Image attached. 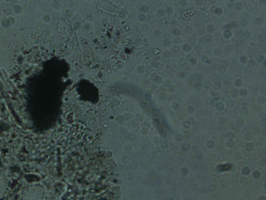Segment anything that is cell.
Listing matches in <instances>:
<instances>
[{
	"label": "cell",
	"instance_id": "1",
	"mask_svg": "<svg viewBox=\"0 0 266 200\" xmlns=\"http://www.w3.org/2000/svg\"><path fill=\"white\" fill-rule=\"evenodd\" d=\"M230 66V62L227 58L221 59L217 66V73L222 76L227 75L229 72Z\"/></svg>",
	"mask_w": 266,
	"mask_h": 200
},
{
	"label": "cell",
	"instance_id": "2",
	"mask_svg": "<svg viewBox=\"0 0 266 200\" xmlns=\"http://www.w3.org/2000/svg\"><path fill=\"white\" fill-rule=\"evenodd\" d=\"M163 86L170 93L175 94L177 92V86L170 78H164Z\"/></svg>",
	"mask_w": 266,
	"mask_h": 200
},
{
	"label": "cell",
	"instance_id": "3",
	"mask_svg": "<svg viewBox=\"0 0 266 200\" xmlns=\"http://www.w3.org/2000/svg\"><path fill=\"white\" fill-rule=\"evenodd\" d=\"M210 11L211 13L213 14L218 18H221L224 16L225 14V9L222 6L217 4H212V5L210 6Z\"/></svg>",
	"mask_w": 266,
	"mask_h": 200
},
{
	"label": "cell",
	"instance_id": "4",
	"mask_svg": "<svg viewBox=\"0 0 266 200\" xmlns=\"http://www.w3.org/2000/svg\"><path fill=\"white\" fill-rule=\"evenodd\" d=\"M214 41L213 35L205 33L204 35L200 36L197 39V43L202 45V46H205L208 44H210Z\"/></svg>",
	"mask_w": 266,
	"mask_h": 200
},
{
	"label": "cell",
	"instance_id": "5",
	"mask_svg": "<svg viewBox=\"0 0 266 200\" xmlns=\"http://www.w3.org/2000/svg\"><path fill=\"white\" fill-rule=\"evenodd\" d=\"M266 17L261 15H257L254 17L253 24L255 27L262 28L266 25Z\"/></svg>",
	"mask_w": 266,
	"mask_h": 200
},
{
	"label": "cell",
	"instance_id": "6",
	"mask_svg": "<svg viewBox=\"0 0 266 200\" xmlns=\"http://www.w3.org/2000/svg\"><path fill=\"white\" fill-rule=\"evenodd\" d=\"M211 54L216 59H221L224 54V48L221 46H215L211 50Z\"/></svg>",
	"mask_w": 266,
	"mask_h": 200
},
{
	"label": "cell",
	"instance_id": "7",
	"mask_svg": "<svg viewBox=\"0 0 266 200\" xmlns=\"http://www.w3.org/2000/svg\"><path fill=\"white\" fill-rule=\"evenodd\" d=\"M182 30L185 35L189 37H192L193 35L195 33V27L191 24H185L183 26Z\"/></svg>",
	"mask_w": 266,
	"mask_h": 200
},
{
	"label": "cell",
	"instance_id": "8",
	"mask_svg": "<svg viewBox=\"0 0 266 200\" xmlns=\"http://www.w3.org/2000/svg\"><path fill=\"white\" fill-rule=\"evenodd\" d=\"M221 36L224 40L230 41L233 38L234 33L233 30L226 28L222 30L221 32Z\"/></svg>",
	"mask_w": 266,
	"mask_h": 200
},
{
	"label": "cell",
	"instance_id": "9",
	"mask_svg": "<svg viewBox=\"0 0 266 200\" xmlns=\"http://www.w3.org/2000/svg\"><path fill=\"white\" fill-rule=\"evenodd\" d=\"M174 76L178 81H184L188 77V73L186 70L179 69L176 71Z\"/></svg>",
	"mask_w": 266,
	"mask_h": 200
},
{
	"label": "cell",
	"instance_id": "10",
	"mask_svg": "<svg viewBox=\"0 0 266 200\" xmlns=\"http://www.w3.org/2000/svg\"><path fill=\"white\" fill-rule=\"evenodd\" d=\"M181 51L185 54H190L193 52V46L188 41L183 42L181 44Z\"/></svg>",
	"mask_w": 266,
	"mask_h": 200
},
{
	"label": "cell",
	"instance_id": "11",
	"mask_svg": "<svg viewBox=\"0 0 266 200\" xmlns=\"http://www.w3.org/2000/svg\"><path fill=\"white\" fill-rule=\"evenodd\" d=\"M245 8V5L244 2L241 0L234 1V4L233 11L237 13H242L244 11Z\"/></svg>",
	"mask_w": 266,
	"mask_h": 200
},
{
	"label": "cell",
	"instance_id": "12",
	"mask_svg": "<svg viewBox=\"0 0 266 200\" xmlns=\"http://www.w3.org/2000/svg\"><path fill=\"white\" fill-rule=\"evenodd\" d=\"M205 31L206 33L210 35H214L217 32V27L216 25L214 22H208L206 24L205 27Z\"/></svg>",
	"mask_w": 266,
	"mask_h": 200
},
{
	"label": "cell",
	"instance_id": "13",
	"mask_svg": "<svg viewBox=\"0 0 266 200\" xmlns=\"http://www.w3.org/2000/svg\"><path fill=\"white\" fill-rule=\"evenodd\" d=\"M170 34L171 37L176 38L182 37L184 32L182 28L179 26H175L173 28H171V30L170 31Z\"/></svg>",
	"mask_w": 266,
	"mask_h": 200
},
{
	"label": "cell",
	"instance_id": "14",
	"mask_svg": "<svg viewBox=\"0 0 266 200\" xmlns=\"http://www.w3.org/2000/svg\"><path fill=\"white\" fill-rule=\"evenodd\" d=\"M200 63L204 65H209L211 64V57L209 54L207 53H203L200 55L199 59Z\"/></svg>",
	"mask_w": 266,
	"mask_h": 200
},
{
	"label": "cell",
	"instance_id": "15",
	"mask_svg": "<svg viewBox=\"0 0 266 200\" xmlns=\"http://www.w3.org/2000/svg\"><path fill=\"white\" fill-rule=\"evenodd\" d=\"M173 43V40L171 38L169 37H164L161 40V46L164 49H170Z\"/></svg>",
	"mask_w": 266,
	"mask_h": 200
},
{
	"label": "cell",
	"instance_id": "16",
	"mask_svg": "<svg viewBox=\"0 0 266 200\" xmlns=\"http://www.w3.org/2000/svg\"><path fill=\"white\" fill-rule=\"evenodd\" d=\"M254 59L256 63L258 64L262 65L263 64H265L266 60V54L264 53L259 52L255 55Z\"/></svg>",
	"mask_w": 266,
	"mask_h": 200
},
{
	"label": "cell",
	"instance_id": "17",
	"mask_svg": "<svg viewBox=\"0 0 266 200\" xmlns=\"http://www.w3.org/2000/svg\"><path fill=\"white\" fill-rule=\"evenodd\" d=\"M164 78L161 74H156L152 78V82L154 85L157 86H163L164 82Z\"/></svg>",
	"mask_w": 266,
	"mask_h": 200
},
{
	"label": "cell",
	"instance_id": "18",
	"mask_svg": "<svg viewBox=\"0 0 266 200\" xmlns=\"http://www.w3.org/2000/svg\"><path fill=\"white\" fill-rule=\"evenodd\" d=\"M232 85L234 88L239 89L244 86V80L240 77H235L232 81Z\"/></svg>",
	"mask_w": 266,
	"mask_h": 200
},
{
	"label": "cell",
	"instance_id": "19",
	"mask_svg": "<svg viewBox=\"0 0 266 200\" xmlns=\"http://www.w3.org/2000/svg\"><path fill=\"white\" fill-rule=\"evenodd\" d=\"M187 64L191 67H196L200 63L199 59L195 55H191L187 59Z\"/></svg>",
	"mask_w": 266,
	"mask_h": 200
},
{
	"label": "cell",
	"instance_id": "20",
	"mask_svg": "<svg viewBox=\"0 0 266 200\" xmlns=\"http://www.w3.org/2000/svg\"><path fill=\"white\" fill-rule=\"evenodd\" d=\"M238 24L242 28L248 27L251 24L250 19L246 16H242L240 17L238 20Z\"/></svg>",
	"mask_w": 266,
	"mask_h": 200
},
{
	"label": "cell",
	"instance_id": "21",
	"mask_svg": "<svg viewBox=\"0 0 266 200\" xmlns=\"http://www.w3.org/2000/svg\"><path fill=\"white\" fill-rule=\"evenodd\" d=\"M164 11L166 14V16L168 17H171L173 16L176 13V8L175 6L172 5L168 4V5L165 6L164 8Z\"/></svg>",
	"mask_w": 266,
	"mask_h": 200
},
{
	"label": "cell",
	"instance_id": "22",
	"mask_svg": "<svg viewBox=\"0 0 266 200\" xmlns=\"http://www.w3.org/2000/svg\"><path fill=\"white\" fill-rule=\"evenodd\" d=\"M253 34L250 30L244 29L241 34V37L245 41H250L253 38Z\"/></svg>",
	"mask_w": 266,
	"mask_h": 200
},
{
	"label": "cell",
	"instance_id": "23",
	"mask_svg": "<svg viewBox=\"0 0 266 200\" xmlns=\"http://www.w3.org/2000/svg\"><path fill=\"white\" fill-rule=\"evenodd\" d=\"M154 16L157 19H162L166 17L164 8L159 7L156 8L154 12Z\"/></svg>",
	"mask_w": 266,
	"mask_h": 200
},
{
	"label": "cell",
	"instance_id": "24",
	"mask_svg": "<svg viewBox=\"0 0 266 200\" xmlns=\"http://www.w3.org/2000/svg\"><path fill=\"white\" fill-rule=\"evenodd\" d=\"M164 31L160 27H155L152 29L151 32L152 36L156 39H160L164 36Z\"/></svg>",
	"mask_w": 266,
	"mask_h": 200
},
{
	"label": "cell",
	"instance_id": "25",
	"mask_svg": "<svg viewBox=\"0 0 266 200\" xmlns=\"http://www.w3.org/2000/svg\"><path fill=\"white\" fill-rule=\"evenodd\" d=\"M135 72L139 76L144 75L147 71V67L144 64H138L135 68Z\"/></svg>",
	"mask_w": 266,
	"mask_h": 200
},
{
	"label": "cell",
	"instance_id": "26",
	"mask_svg": "<svg viewBox=\"0 0 266 200\" xmlns=\"http://www.w3.org/2000/svg\"><path fill=\"white\" fill-rule=\"evenodd\" d=\"M224 50V53L227 54L228 55H231L233 53L235 50V47L233 43L228 42L224 44L223 47Z\"/></svg>",
	"mask_w": 266,
	"mask_h": 200
},
{
	"label": "cell",
	"instance_id": "27",
	"mask_svg": "<svg viewBox=\"0 0 266 200\" xmlns=\"http://www.w3.org/2000/svg\"><path fill=\"white\" fill-rule=\"evenodd\" d=\"M250 57L246 53H243L240 55L237 61L241 65H246L248 64V61L250 60Z\"/></svg>",
	"mask_w": 266,
	"mask_h": 200
},
{
	"label": "cell",
	"instance_id": "28",
	"mask_svg": "<svg viewBox=\"0 0 266 200\" xmlns=\"http://www.w3.org/2000/svg\"><path fill=\"white\" fill-rule=\"evenodd\" d=\"M160 56L161 59L164 61H168L172 58L173 54L169 49H164L161 52Z\"/></svg>",
	"mask_w": 266,
	"mask_h": 200
},
{
	"label": "cell",
	"instance_id": "29",
	"mask_svg": "<svg viewBox=\"0 0 266 200\" xmlns=\"http://www.w3.org/2000/svg\"><path fill=\"white\" fill-rule=\"evenodd\" d=\"M169 50L171 52V54L173 55V54L176 55H178L181 52V44L173 43V44H172V46H171Z\"/></svg>",
	"mask_w": 266,
	"mask_h": 200
},
{
	"label": "cell",
	"instance_id": "30",
	"mask_svg": "<svg viewBox=\"0 0 266 200\" xmlns=\"http://www.w3.org/2000/svg\"><path fill=\"white\" fill-rule=\"evenodd\" d=\"M139 12L148 14V13H149L151 11V8L149 4H148L147 3H144L139 6Z\"/></svg>",
	"mask_w": 266,
	"mask_h": 200
},
{
	"label": "cell",
	"instance_id": "31",
	"mask_svg": "<svg viewBox=\"0 0 266 200\" xmlns=\"http://www.w3.org/2000/svg\"><path fill=\"white\" fill-rule=\"evenodd\" d=\"M75 15V12L71 8H67L65 9L64 16L66 19H72Z\"/></svg>",
	"mask_w": 266,
	"mask_h": 200
},
{
	"label": "cell",
	"instance_id": "32",
	"mask_svg": "<svg viewBox=\"0 0 266 200\" xmlns=\"http://www.w3.org/2000/svg\"><path fill=\"white\" fill-rule=\"evenodd\" d=\"M250 94V90L246 87L243 86L238 89V95L239 97L242 98L248 97Z\"/></svg>",
	"mask_w": 266,
	"mask_h": 200
},
{
	"label": "cell",
	"instance_id": "33",
	"mask_svg": "<svg viewBox=\"0 0 266 200\" xmlns=\"http://www.w3.org/2000/svg\"><path fill=\"white\" fill-rule=\"evenodd\" d=\"M139 28L142 33H148L151 29V26L149 22H145L141 24L139 26Z\"/></svg>",
	"mask_w": 266,
	"mask_h": 200
},
{
	"label": "cell",
	"instance_id": "34",
	"mask_svg": "<svg viewBox=\"0 0 266 200\" xmlns=\"http://www.w3.org/2000/svg\"><path fill=\"white\" fill-rule=\"evenodd\" d=\"M193 51L197 55H202L204 53V46L197 43L193 46Z\"/></svg>",
	"mask_w": 266,
	"mask_h": 200
},
{
	"label": "cell",
	"instance_id": "35",
	"mask_svg": "<svg viewBox=\"0 0 266 200\" xmlns=\"http://www.w3.org/2000/svg\"><path fill=\"white\" fill-rule=\"evenodd\" d=\"M256 40L260 44H264L266 42V35L264 32H259L256 36Z\"/></svg>",
	"mask_w": 266,
	"mask_h": 200
},
{
	"label": "cell",
	"instance_id": "36",
	"mask_svg": "<svg viewBox=\"0 0 266 200\" xmlns=\"http://www.w3.org/2000/svg\"><path fill=\"white\" fill-rule=\"evenodd\" d=\"M136 19L140 24L147 22V20L148 19V15L146 14L139 12L136 15Z\"/></svg>",
	"mask_w": 266,
	"mask_h": 200
},
{
	"label": "cell",
	"instance_id": "37",
	"mask_svg": "<svg viewBox=\"0 0 266 200\" xmlns=\"http://www.w3.org/2000/svg\"><path fill=\"white\" fill-rule=\"evenodd\" d=\"M223 86H224L223 83L220 80H215L212 83V84H211V88L213 89L214 90H216L217 91H219V90L222 89Z\"/></svg>",
	"mask_w": 266,
	"mask_h": 200
},
{
	"label": "cell",
	"instance_id": "38",
	"mask_svg": "<svg viewBox=\"0 0 266 200\" xmlns=\"http://www.w3.org/2000/svg\"><path fill=\"white\" fill-rule=\"evenodd\" d=\"M193 89L197 92H202L204 90V85L203 83L201 81L195 82L193 86Z\"/></svg>",
	"mask_w": 266,
	"mask_h": 200
},
{
	"label": "cell",
	"instance_id": "39",
	"mask_svg": "<svg viewBox=\"0 0 266 200\" xmlns=\"http://www.w3.org/2000/svg\"><path fill=\"white\" fill-rule=\"evenodd\" d=\"M82 29L85 32H91V31H93L94 29V24L91 22H86L83 26Z\"/></svg>",
	"mask_w": 266,
	"mask_h": 200
},
{
	"label": "cell",
	"instance_id": "40",
	"mask_svg": "<svg viewBox=\"0 0 266 200\" xmlns=\"http://www.w3.org/2000/svg\"><path fill=\"white\" fill-rule=\"evenodd\" d=\"M234 4V1H232V0H226L224 3V8L228 11L233 10Z\"/></svg>",
	"mask_w": 266,
	"mask_h": 200
},
{
	"label": "cell",
	"instance_id": "41",
	"mask_svg": "<svg viewBox=\"0 0 266 200\" xmlns=\"http://www.w3.org/2000/svg\"><path fill=\"white\" fill-rule=\"evenodd\" d=\"M266 97L263 94H259L256 98V102L259 105H263L266 103Z\"/></svg>",
	"mask_w": 266,
	"mask_h": 200
},
{
	"label": "cell",
	"instance_id": "42",
	"mask_svg": "<svg viewBox=\"0 0 266 200\" xmlns=\"http://www.w3.org/2000/svg\"><path fill=\"white\" fill-rule=\"evenodd\" d=\"M181 106L180 102L176 100L171 101L170 103V108H171L172 110H178Z\"/></svg>",
	"mask_w": 266,
	"mask_h": 200
},
{
	"label": "cell",
	"instance_id": "43",
	"mask_svg": "<svg viewBox=\"0 0 266 200\" xmlns=\"http://www.w3.org/2000/svg\"><path fill=\"white\" fill-rule=\"evenodd\" d=\"M176 3L179 8H184L188 7L190 4V1L189 0H177Z\"/></svg>",
	"mask_w": 266,
	"mask_h": 200
},
{
	"label": "cell",
	"instance_id": "44",
	"mask_svg": "<svg viewBox=\"0 0 266 200\" xmlns=\"http://www.w3.org/2000/svg\"><path fill=\"white\" fill-rule=\"evenodd\" d=\"M226 107V105L224 102H223L222 101L218 102V103L216 105V108L218 111L219 112H222L224 110Z\"/></svg>",
	"mask_w": 266,
	"mask_h": 200
},
{
	"label": "cell",
	"instance_id": "45",
	"mask_svg": "<svg viewBox=\"0 0 266 200\" xmlns=\"http://www.w3.org/2000/svg\"><path fill=\"white\" fill-rule=\"evenodd\" d=\"M194 6L198 8L203 7L205 4V1L204 0H194L193 1Z\"/></svg>",
	"mask_w": 266,
	"mask_h": 200
},
{
	"label": "cell",
	"instance_id": "46",
	"mask_svg": "<svg viewBox=\"0 0 266 200\" xmlns=\"http://www.w3.org/2000/svg\"><path fill=\"white\" fill-rule=\"evenodd\" d=\"M158 97L161 100H162L165 101V100L168 99V92L167 91H161L158 94Z\"/></svg>",
	"mask_w": 266,
	"mask_h": 200
},
{
	"label": "cell",
	"instance_id": "47",
	"mask_svg": "<svg viewBox=\"0 0 266 200\" xmlns=\"http://www.w3.org/2000/svg\"><path fill=\"white\" fill-rule=\"evenodd\" d=\"M186 110L188 114H193V113L195 111V107L193 105H188V106H187L186 107Z\"/></svg>",
	"mask_w": 266,
	"mask_h": 200
},
{
	"label": "cell",
	"instance_id": "48",
	"mask_svg": "<svg viewBox=\"0 0 266 200\" xmlns=\"http://www.w3.org/2000/svg\"><path fill=\"white\" fill-rule=\"evenodd\" d=\"M255 43L253 41H251L250 42V46H251V47H254V46H255Z\"/></svg>",
	"mask_w": 266,
	"mask_h": 200
}]
</instances>
